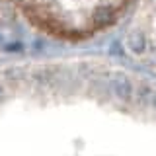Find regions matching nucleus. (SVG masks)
Returning <instances> with one entry per match:
<instances>
[{
    "label": "nucleus",
    "instance_id": "nucleus-2",
    "mask_svg": "<svg viewBox=\"0 0 156 156\" xmlns=\"http://www.w3.org/2000/svg\"><path fill=\"white\" fill-rule=\"evenodd\" d=\"M127 45H129V49L133 53H143L146 49V37L140 31H133L127 37Z\"/></svg>",
    "mask_w": 156,
    "mask_h": 156
},
{
    "label": "nucleus",
    "instance_id": "nucleus-5",
    "mask_svg": "<svg viewBox=\"0 0 156 156\" xmlns=\"http://www.w3.org/2000/svg\"><path fill=\"white\" fill-rule=\"evenodd\" d=\"M150 104H152V107L156 109V92H152V94H150Z\"/></svg>",
    "mask_w": 156,
    "mask_h": 156
},
{
    "label": "nucleus",
    "instance_id": "nucleus-1",
    "mask_svg": "<svg viewBox=\"0 0 156 156\" xmlns=\"http://www.w3.org/2000/svg\"><path fill=\"white\" fill-rule=\"evenodd\" d=\"M113 92L121 100H129L131 94H133V86H131V82L127 80L125 76H117L113 80Z\"/></svg>",
    "mask_w": 156,
    "mask_h": 156
},
{
    "label": "nucleus",
    "instance_id": "nucleus-4",
    "mask_svg": "<svg viewBox=\"0 0 156 156\" xmlns=\"http://www.w3.org/2000/svg\"><path fill=\"white\" fill-rule=\"evenodd\" d=\"M14 22V8L8 2L0 0V23H12Z\"/></svg>",
    "mask_w": 156,
    "mask_h": 156
},
{
    "label": "nucleus",
    "instance_id": "nucleus-6",
    "mask_svg": "<svg viewBox=\"0 0 156 156\" xmlns=\"http://www.w3.org/2000/svg\"><path fill=\"white\" fill-rule=\"evenodd\" d=\"M0 41H2V37H0Z\"/></svg>",
    "mask_w": 156,
    "mask_h": 156
},
{
    "label": "nucleus",
    "instance_id": "nucleus-3",
    "mask_svg": "<svg viewBox=\"0 0 156 156\" xmlns=\"http://www.w3.org/2000/svg\"><path fill=\"white\" fill-rule=\"evenodd\" d=\"M113 20V10L109 6H100L94 12V23L96 26H107Z\"/></svg>",
    "mask_w": 156,
    "mask_h": 156
}]
</instances>
